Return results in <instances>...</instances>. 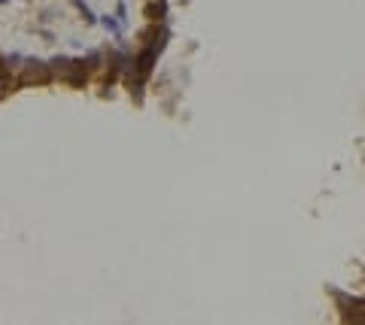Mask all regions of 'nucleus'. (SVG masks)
I'll return each instance as SVG.
<instances>
[{"mask_svg": "<svg viewBox=\"0 0 365 325\" xmlns=\"http://www.w3.org/2000/svg\"><path fill=\"white\" fill-rule=\"evenodd\" d=\"M104 24H106V30H113V33H119V24H116V21H113V18H110V15H106V18H104Z\"/></svg>", "mask_w": 365, "mask_h": 325, "instance_id": "1", "label": "nucleus"}]
</instances>
